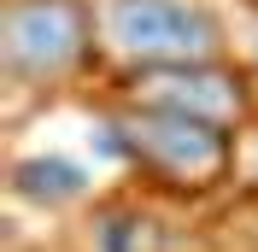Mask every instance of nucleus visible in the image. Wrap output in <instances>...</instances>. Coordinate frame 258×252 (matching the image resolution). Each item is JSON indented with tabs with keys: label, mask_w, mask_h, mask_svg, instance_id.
I'll list each match as a JSON object with an SVG mask.
<instances>
[{
	"label": "nucleus",
	"mask_w": 258,
	"mask_h": 252,
	"mask_svg": "<svg viewBox=\"0 0 258 252\" xmlns=\"http://www.w3.org/2000/svg\"><path fill=\"white\" fill-rule=\"evenodd\" d=\"M100 35L106 47L147 71L206 65L223 47V30L194 0H100Z\"/></svg>",
	"instance_id": "f257e3e1"
},
{
	"label": "nucleus",
	"mask_w": 258,
	"mask_h": 252,
	"mask_svg": "<svg viewBox=\"0 0 258 252\" xmlns=\"http://www.w3.org/2000/svg\"><path fill=\"white\" fill-rule=\"evenodd\" d=\"M88 47V12L77 0H12L0 24V53L18 77H59Z\"/></svg>",
	"instance_id": "f03ea898"
},
{
	"label": "nucleus",
	"mask_w": 258,
	"mask_h": 252,
	"mask_svg": "<svg viewBox=\"0 0 258 252\" xmlns=\"http://www.w3.org/2000/svg\"><path fill=\"white\" fill-rule=\"evenodd\" d=\"M117 135H123V147L141 164H153L159 176H170V182H211V176L223 170V135H217V123H200V117H176V111H135V117H123L117 123Z\"/></svg>",
	"instance_id": "7ed1b4c3"
},
{
	"label": "nucleus",
	"mask_w": 258,
	"mask_h": 252,
	"mask_svg": "<svg viewBox=\"0 0 258 252\" xmlns=\"http://www.w3.org/2000/svg\"><path fill=\"white\" fill-rule=\"evenodd\" d=\"M141 100L153 111H176V117H200V123H223L241 111V88L206 65H176V71H147Z\"/></svg>",
	"instance_id": "20e7f679"
},
{
	"label": "nucleus",
	"mask_w": 258,
	"mask_h": 252,
	"mask_svg": "<svg viewBox=\"0 0 258 252\" xmlns=\"http://www.w3.org/2000/svg\"><path fill=\"white\" fill-rule=\"evenodd\" d=\"M18 194H30V200H47V205H64V200H77L82 188H88V170H82L77 158H24L12 170Z\"/></svg>",
	"instance_id": "39448f33"
},
{
	"label": "nucleus",
	"mask_w": 258,
	"mask_h": 252,
	"mask_svg": "<svg viewBox=\"0 0 258 252\" xmlns=\"http://www.w3.org/2000/svg\"><path fill=\"white\" fill-rule=\"evenodd\" d=\"M100 252H159V229L135 211H117L106 229H100Z\"/></svg>",
	"instance_id": "423d86ee"
},
{
	"label": "nucleus",
	"mask_w": 258,
	"mask_h": 252,
	"mask_svg": "<svg viewBox=\"0 0 258 252\" xmlns=\"http://www.w3.org/2000/svg\"><path fill=\"white\" fill-rule=\"evenodd\" d=\"M252 170H258V153H252Z\"/></svg>",
	"instance_id": "0eeeda50"
}]
</instances>
